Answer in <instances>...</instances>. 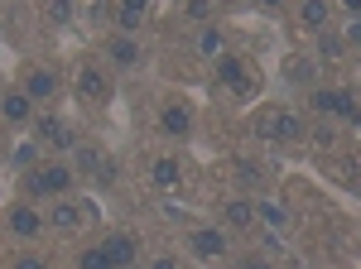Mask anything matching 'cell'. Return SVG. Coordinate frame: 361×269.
Instances as JSON below:
<instances>
[{
    "label": "cell",
    "mask_w": 361,
    "mask_h": 269,
    "mask_svg": "<svg viewBox=\"0 0 361 269\" xmlns=\"http://www.w3.org/2000/svg\"><path fill=\"white\" fill-rule=\"evenodd\" d=\"M149 178H154L159 188H178L183 168H178V159H154V163H149Z\"/></svg>",
    "instance_id": "15"
},
{
    "label": "cell",
    "mask_w": 361,
    "mask_h": 269,
    "mask_svg": "<svg viewBox=\"0 0 361 269\" xmlns=\"http://www.w3.org/2000/svg\"><path fill=\"white\" fill-rule=\"evenodd\" d=\"M313 144H318V149H333L337 130H333V125H313Z\"/></svg>",
    "instance_id": "24"
},
{
    "label": "cell",
    "mask_w": 361,
    "mask_h": 269,
    "mask_svg": "<svg viewBox=\"0 0 361 269\" xmlns=\"http://www.w3.org/2000/svg\"><path fill=\"white\" fill-rule=\"evenodd\" d=\"M78 269H111V260H106L102 245H97V250H82V255H78Z\"/></svg>",
    "instance_id": "23"
},
{
    "label": "cell",
    "mask_w": 361,
    "mask_h": 269,
    "mask_svg": "<svg viewBox=\"0 0 361 269\" xmlns=\"http://www.w3.org/2000/svg\"><path fill=\"white\" fill-rule=\"evenodd\" d=\"M193 250L197 255H207V260H217V255H226V241H222V231H193Z\"/></svg>",
    "instance_id": "14"
},
{
    "label": "cell",
    "mask_w": 361,
    "mask_h": 269,
    "mask_svg": "<svg viewBox=\"0 0 361 269\" xmlns=\"http://www.w3.org/2000/svg\"><path fill=\"white\" fill-rule=\"evenodd\" d=\"M20 92H25L29 101H44V96H54V92H58L54 68H29V73H25V87H20Z\"/></svg>",
    "instance_id": "10"
},
{
    "label": "cell",
    "mask_w": 361,
    "mask_h": 269,
    "mask_svg": "<svg viewBox=\"0 0 361 269\" xmlns=\"http://www.w3.org/2000/svg\"><path fill=\"white\" fill-rule=\"evenodd\" d=\"M15 269H49L44 260H34V255H25V260H15Z\"/></svg>",
    "instance_id": "27"
},
{
    "label": "cell",
    "mask_w": 361,
    "mask_h": 269,
    "mask_svg": "<svg viewBox=\"0 0 361 269\" xmlns=\"http://www.w3.org/2000/svg\"><path fill=\"white\" fill-rule=\"evenodd\" d=\"M207 15H212L207 0H188V20H207Z\"/></svg>",
    "instance_id": "25"
},
{
    "label": "cell",
    "mask_w": 361,
    "mask_h": 269,
    "mask_svg": "<svg viewBox=\"0 0 361 269\" xmlns=\"http://www.w3.org/2000/svg\"><path fill=\"white\" fill-rule=\"evenodd\" d=\"M299 20H304L308 29H323V25H328V5H318V0H308L304 10H299Z\"/></svg>",
    "instance_id": "20"
},
{
    "label": "cell",
    "mask_w": 361,
    "mask_h": 269,
    "mask_svg": "<svg viewBox=\"0 0 361 269\" xmlns=\"http://www.w3.org/2000/svg\"><path fill=\"white\" fill-rule=\"evenodd\" d=\"M145 15H149V10H145V0H121L116 25H121V29H140V25H145Z\"/></svg>",
    "instance_id": "16"
},
{
    "label": "cell",
    "mask_w": 361,
    "mask_h": 269,
    "mask_svg": "<svg viewBox=\"0 0 361 269\" xmlns=\"http://www.w3.org/2000/svg\"><path fill=\"white\" fill-rule=\"evenodd\" d=\"M5 226H10V231H15L20 241H34V236H39V226H44V216L34 212V207H25V202H20V207H10Z\"/></svg>",
    "instance_id": "9"
},
{
    "label": "cell",
    "mask_w": 361,
    "mask_h": 269,
    "mask_svg": "<svg viewBox=\"0 0 361 269\" xmlns=\"http://www.w3.org/2000/svg\"><path fill=\"white\" fill-rule=\"evenodd\" d=\"M73 188V168H63V163H49V168H34L25 178V192L29 197H58V192Z\"/></svg>",
    "instance_id": "1"
},
{
    "label": "cell",
    "mask_w": 361,
    "mask_h": 269,
    "mask_svg": "<svg viewBox=\"0 0 361 269\" xmlns=\"http://www.w3.org/2000/svg\"><path fill=\"white\" fill-rule=\"evenodd\" d=\"M0 111H5V120H10V125H25L29 111H34V101H29L25 92H5V96H0Z\"/></svg>",
    "instance_id": "12"
},
{
    "label": "cell",
    "mask_w": 361,
    "mask_h": 269,
    "mask_svg": "<svg viewBox=\"0 0 361 269\" xmlns=\"http://www.w3.org/2000/svg\"><path fill=\"white\" fill-rule=\"evenodd\" d=\"M49 221H54L58 231H78V226H82V207H73V202H58L54 212H49Z\"/></svg>",
    "instance_id": "17"
},
{
    "label": "cell",
    "mask_w": 361,
    "mask_h": 269,
    "mask_svg": "<svg viewBox=\"0 0 361 269\" xmlns=\"http://www.w3.org/2000/svg\"><path fill=\"white\" fill-rule=\"evenodd\" d=\"M78 96L92 101V106H106V101H111V82H106V73H102L97 63H82V68H78Z\"/></svg>",
    "instance_id": "3"
},
{
    "label": "cell",
    "mask_w": 361,
    "mask_h": 269,
    "mask_svg": "<svg viewBox=\"0 0 361 269\" xmlns=\"http://www.w3.org/2000/svg\"><path fill=\"white\" fill-rule=\"evenodd\" d=\"M102 255L111 260V269L135 265V236H130V231H111V236L102 241Z\"/></svg>",
    "instance_id": "8"
},
{
    "label": "cell",
    "mask_w": 361,
    "mask_h": 269,
    "mask_svg": "<svg viewBox=\"0 0 361 269\" xmlns=\"http://www.w3.org/2000/svg\"><path fill=\"white\" fill-rule=\"evenodd\" d=\"M217 77H222V87L231 96H250V92H255V73H250L241 58H222V63H217Z\"/></svg>",
    "instance_id": "5"
},
{
    "label": "cell",
    "mask_w": 361,
    "mask_h": 269,
    "mask_svg": "<svg viewBox=\"0 0 361 269\" xmlns=\"http://www.w3.org/2000/svg\"><path fill=\"white\" fill-rule=\"evenodd\" d=\"M255 134L260 139H294L299 120H294V111H284V106H260L255 111Z\"/></svg>",
    "instance_id": "2"
},
{
    "label": "cell",
    "mask_w": 361,
    "mask_h": 269,
    "mask_svg": "<svg viewBox=\"0 0 361 269\" xmlns=\"http://www.w3.org/2000/svg\"><path fill=\"white\" fill-rule=\"evenodd\" d=\"M222 34H217V29H202V34H197V54L202 58H222Z\"/></svg>",
    "instance_id": "19"
},
{
    "label": "cell",
    "mask_w": 361,
    "mask_h": 269,
    "mask_svg": "<svg viewBox=\"0 0 361 269\" xmlns=\"http://www.w3.org/2000/svg\"><path fill=\"white\" fill-rule=\"evenodd\" d=\"M159 130H164V134H173V139L193 134V111L183 106V101H173V106H164V115H159Z\"/></svg>",
    "instance_id": "11"
},
{
    "label": "cell",
    "mask_w": 361,
    "mask_h": 269,
    "mask_svg": "<svg viewBox=\"0 0 361 269\" xmlns=\"http://www.w3.org/2000/svg\"><path fill=\"white\" fill-rule=\"evenodd\" d=\"M78 173H92L97 183H111L116 163L106 159V149H97V144H78Z\"/></svg>",
    "instance_id": "6"
},
{
    "label": "cell",
    "mask_w": 361,
    "mask_h": 269,
    "mask_svg": "<svg viewBox=\"0 0 361 269\" xmlns=\"http://www.w3.org/2000/svg\"><path fill=\"white\" fill-rule=\"evenodd\" d=\"M149 269H183V265H178V260H154Z\"/></svg>",
    "instance_id": "28"
},
{
    "label": "cell",
    "mask_w": 361,
    "mask_h": 269,
    "mask_svg": "<svg viewBox=\"0 0 361 269\" xmlns=\"http://www.w3.org/2000/svg\"><path fill=\"white\" fill-rule=\"evenodd\" d=\"M313 111H323V115H337V120H357V96L352 92H333V87H323V92H313Z\"/></svg>",
    "instance_id": "4"
},
{
    "label": "cell",
    "mask_w": 361,
    "mask_h": 269,
    "mask_svg": "<svg viewBox=\"0 0 361 269\" xmlns=\"http://www.w3.org/2000/svg\"><path fill=\"white\" fill-rule=\"evenodd\" d=\"M39 139L54 144V149H78V134L63 115H39Z\"/></svg>",
    "instance_id": "7"
},
{
    "label": "cell",
    "mask_w": 361,
    "mask_h": 269,
    "mask_svg": "<svg viewBox=\"0 0 361 269\" xmlns=\"http://www.w3.org/2000/svg\"><path fill=\"white\" fill-rule=\"evenodd\" d=\"M106 58H111V63H121V68H130V63L140 58L135 39H130V34H111V39H106Z\"/></svg>",
    "instance_id": "13"
},
{
    "label": "cell",
    "mask_w": 361,
    "mask_h": 269,
    "mask_svg": "<svg viewBox=\"0 0 361 269\" xmlns=\"http://www.w3.org/2000/svg\"><path fill=\"white\" fill-rule=\"evenodd\" d=\"M284 77L289 82H313V63H308V58H289V63H284Z\"/></svg>",
    "instance_id": "21"
},
{
    "label": "cell",
    "mask_w": 361,
    "mask_h": 269,
    "mask_svg": "<svg viewBox=\"0 0 361 269\" xmlns=\"http://www.w3.org/2000/svg\"><path fill=\"white\" fill-rule=\"evenodd\" d=\"M318 54L323 58H342L347 54V39H342V34H323V39H318Z\"/></svg>",
    "instance_id": "22"
},
{
    "label": "cell",
    "mask_w": 361,
    "mask_h": 269,
    "mask_svg": "<svg viewBox=\"0 0 361 269\" xmlns=\"http://www.w3.org/2000/svg\"><path fill=\"white\" fill-rule=\"evenodd\" d=\"M222 216L231 226H250V221H255V207H250L246 197H231V202H222Z\"/></svg>",
    "instance_id": "18"
},
{
    "label": "cell",
    "mask_w": 361,
    "mask_h": 269,
    "mask_svg": "<svg viewBox=\"0 0 361 269\" xmlns=\"http://www.w3.org/2000/svg\"><path fill=\"white\" fill-rule=\"evenodd\" d=\"M231 269H270V260H255V255H250V260H236Z\"/></svg>",
    "instance_id": "26"
}]
</instances>
